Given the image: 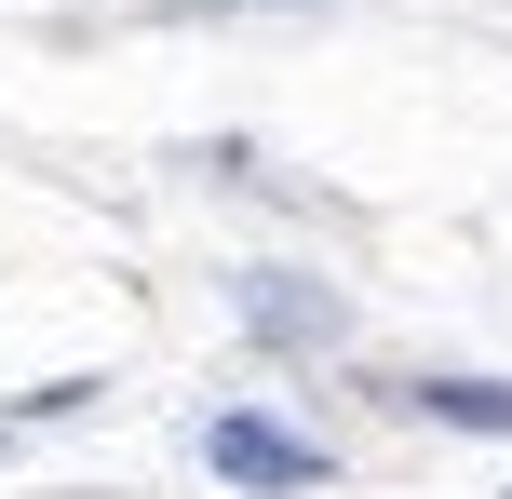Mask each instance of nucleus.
<instances>
[{
    "label": "nucleus",
    "instance_id": "obj_1",
    "mask_svg": "<svg viewBox=\"0 0 512 499\" xmlns=\"http://www.w3.org/2000/svg\"><path fill=\"white\" fill-rule=\"evenodd\" d=\"M203 459H216V486H243V499H297V486H337V459L310 446V432L256 419V405H216V419H203Z\"/></svg>",
    "mask_w": 512,
    "mask_h": 499
},
{
    "label": "nucleus",
    "instance_id": "obj_2",
    "mask_svg": "<svg viewBox=\"0 0 512 499\" xmlns=\"http://www.w3.org/2000/svg\"><path fill=\"white\" fill-rule=\"evenodd\" d=\"M230 311H243V338H256V351H337V338H351V297L310 284V270H243Z\"/></svg>",
    "mask_w": 512,
    "mask_h": 499
},
{
    "label": "nucleus",
    "instance_id": "obj_3",
    "mask_svg": "<svg viewBox=\"0 0 512 499\" xmlns=\"http://www.w3.org/2000/svg\"><path fill=\"white\" fill-rule=\"evenodd\" d=\"M391 405L432 432H486V446H512V378H391Z\"/></svg>",
    "mask_w": 512,
    "mask_h": 499
}]
</instances>
